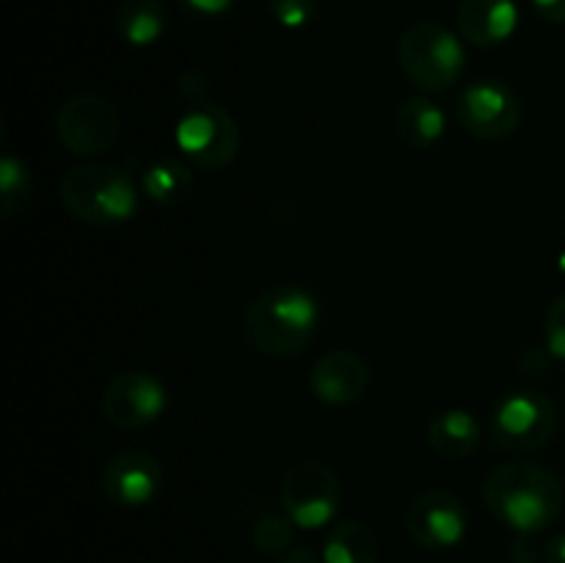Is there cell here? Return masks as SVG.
<instances>
[{
    "label": "cell",
    "instance_id": "cell-20",
    "mask_svg": "<svg viewBox=\"0 0 565 563\" xmlns=\"http://www.w3.org/2000/svg\"><path fill=\"white\" fill-rule=\"evenodd\" d=\"M33 199V177L28 166L14 155H6L0 160V208L3 219H14L31 204Z\"/></svg>",
    "mask_w": 565,
    "mask_h": 563
},
{
    "label": "cell",
    "instance_id": "cell-24",
    "mask_svg": "<svg viewBox=\"0 0 565 563\" xmlns=\"http://www.w3.org/2000/svg\"><path fill=\"white\" fill-rule=\"evenodd\" d=\"M177 88H180V94L191 105L207 103V77H204V72L199 70L185 72V75L180 77V83H177Z\"/></svg>",
    "mask_w": 565,
    "mask_h": 563
},
{
    "label": "cell",
    "instance_id": "cell-1",
    "mask_svg": "<svg viewBox=\"0 0 565 563\" xmlns=\"http://www.w3.org/2000/svg\"><path fill=\"white\" fill-rule=\"evenodd\" d=\"M483 500L497 522L513 533H541L557 522L565 502L561 478L533 461H508L483 484Z\"/></svg>",
    "mask_w": 565,
    "mask_h": 563
},
{
    "label": "cell",
    "instance_id": "cell-13",
    "mask_svg": "<svg viewBox=\"0 0 565 563\" xmlns=\"http://www.w3.org/2000/svg\"><path fill=\"white\" fill-rule=\"evenodd\" d=\"M370 368L359 353L329 351L309 370V390L320 403L348 406L367 392Z\"/></svg>",
    "mask_w": 565,
    "mask_h": 563
},
{
    "label": "cell",
    "instance_id": "cell-26",
    "mask_svg": "<svg viewBox=\"0 0 565 563\" xmlns=\"http://www.w3.org/2000/svg\"><path fill=\"white\" fill-rule=\"evenodd\" d=\"M279 563H326V561H323V552L318 555L309 544H296L290 546L285 555H279Z\"/></svg>",
    "mask_w": 565,
    "mask_h": 563
},
{
    "label": "cell",
    "instance_id": "cell-8",
    "mask_svg": "<svg viewBox=\"0 0 565 563\" xmlns=\"http://www.w3.org/2000/svg\"><path fill=\"white\" fill-rule=\"evenodd\" d=\"M55 132L72 155H103L121 132L119 110L99 94H75L61 105Z\"/></svg>",
    "mask_w": 565,
    "mask_h": 563
},
{
    "label": "cell",
    "instance_id": "cell-18",
    "mask_svg": "<svg viewBox=\"0 0 565 563\" xmlns=\"http://www.w3.org/2000/svg\"><path fill=\"white\" fill-rule=\"evenodd\" d=\"M116 28L132 47H149L166 31V6L160 0H121Z\"/></svg>",
    "mask_w": 565,
    "mask_h": 563
},
{
    "label": "cell",
    "instance_id": "cell-15",
    "mask_svg": "<svg viewBox=\"0 0 565 563\" xmlns=\"http://www.w3.org/2000/svg\"><path fill=\"white\" fill-rule=\"evenodd\" d=\"M483 439V425L467 408H447L428 425V445L447 461H461Z\"/></svg>",
    "mask_w": 565,
    "mask_h": 563
},
{
    "label": "cell",
    "instance_id": "cell-9",
    "mask_svg": "<svg viewBox=\"0 0 565 563\" xmlns=\"http://www.w3.org/2000/svg\"><path fill=\"white\" fill-rule=\"evenodd\" d=\"M456 116L469 136L502 141L516 132L522 121V103L500 81H478L463 88L456 103Z\"/></svg>",
    "mask_w": 565,
    "mask_h": 563
},
{
    "label": "cell",
    "instance_id": "cell-21",
    "mask_svg": "<svg viewBox=\"0 0 565 563\" xmlns=\"http://www.w3.org/2000/svg\"><path fill=\"white\" fill-rule=\"evenodd\" d=\"M252 544L265 555H285L292 546V519L287 513L265 511L252 524Z\"/></svg>",
    "mask_w": 565,
    "mask_h": 563
},
{
    "label": "cell",
    "instance_id": "cell-4",
    "mask_svg": "<svg viewBox=\"0 0 565 563\" xmlns=\"http://www.w3.org/2000/svg\"><path fill=\"white\" fill-rule=\"evenodd\" d=\"M397 61L412 86L436 94L456 86L467 66V53L450 28L436 20H419L403 31Z\"/></svg>",
    "mask_w": 565,
    "mask_h": 563
},
{
    "label": "cell",
    "instance_id": "cell-10",
    "mask_svg": "<svg viewBox=\"0 0 565 563\" xmlns=\"http://www.w3.org/2000/svg\"><path fill=\"white\" fill-rule=\"evenodd\" d=\"M166 386L141 370H125L114 375L103 392V414L121 431H138L152 425L166 412Z\"/></svg>",
    "mask_w": 565,
    "mask_h": 563
},
{
    "label": "cell",
    "instance_id": "cell-5",
    "mask_svg": "<svg viewBox=\"0 0 565 563\" xmlns=\"http://www.w3.org/2000/svg\"><path fill=\"white\" fill-rule=\"evenodd\" d=\"M555 403L539 390H519L497 403L489 419V442L505 453H535L555 436Z\"/></svg>",
    "mask_w": 565,
    "mask_h": 563
},
{
    "label": "cell",
    "instance_id": "cell-29",
    "mask_svg": "<svg viewBox=\"0 0 565 563\" xmlns=\"http://www.w3.org/2000/svg\"><path fill=\"white\" fill-rule=\"evenodd\" d=\"M546 563H565V533H557L546 544Z\"/></svg>",
    "mask_w": 565,
    "mask_h": 563
},
{
    "label": "cell",
    "instance_id": "cell-28",
    "mask_svg": "<svg viewBox=\"0 0 565 563\" xmlns=\"http://www.w3.org/2000/svg\"><path fill=\"white\" fill-rule=\"evenodd\" d=\"M535 11L550 22H565V0H533Z\"/></svg>",
    "mask_w": 565,
    "mask_h": 563
},
{
    "label": "cell",
    "instance_id": "cell-19",
    "mask_svg": "<svg viewBox=\"0 0 565 563\" xmlns=\"http://www.w3.org/2000/svg\"><path fill=\"white\" fill-rule=\"evenodd\" d=\"M193 171L182 160L160 158L149 163L141 174L143 193L163 208H177L185 202L193 191Z\"/></svg>",
    "mask_w": 565,
    "mask_h": 563
},
{
    "label": "cell",
    "instance_id": "cell-25",
    "mask_svg": "<svg viewBox=\"0 0 565 563\" xmlns=\"http://www.w3.org/2000/svg\"><path fill=\"white\" fill-rule=\"evenodd\" d=\"M541 544L535 533H516L511 541V561L513 563H539Z\"/></svg>",
    "mask_w": 565,
    "mask_h": 563
},
{
    "label": "cell",
    "instance_id": "cell-22",
    "mask_svg": "<svg viewBox=\"0 0 565 563\" xmlns=\"http://www.w3.org/2000/svg\"><path fill=\"white\" fill-rule=\"evenodd\" d=\"M544 340H546V351H550L552 357L565 359V296L555 298V304L546 309Z\"/></svg>",
    "mask_w": 565,
    "mask_h": 563
},
{
    "label": "cell",
    "instance_id": "cell-7",
    "mask_svg": "<svg viewBox=\"0 0 565 563\" xmlns=\"http://www.w3.org/2000/svg\"><path fill=\"white\" fill-rule=\"evenodd\" d=\"M340 495V478L334 469L315 458L292 464L279 486L281 511L292 519L296 528L307 530H318L334 519Z\"/></svg>",
    "mask_w": 565,
    "mask_h": 563
},
{
    "label": "cell",
    "instance_id": "cell-23",
    "mask_svg": "<svg viewBox=\"0 0 565 563\" xmlns=\"http://www.w3.org/2000/svg\"><path fill=\"white\" fill-rule=\"evenodd\" d=\"M270 14L285 28H303L315 14V0H270Z\"/></svg>",
    "mask_w": 565,
    "mask_h": 563
},
{
    "label": "cell",
    "instance_id": "cell-12",
    "mask_svg": "<svg viewBox=\"0 0 565 563\" xmlns=\"http://www.w3.org/2000/svg\"><path fill=\"white\" fill-rule=\"evenodd\" d=\"M163 484L160 461L147 450H121L103 467V491L114 506L141 508L158 497Z\"/></svg>",
    "mask_w": 565,
    "mask_h": 563
},
{
    "label": "cell",
    "instance_id": "cell-3",
    "mask_svg": "<svg viewBox=\"0 0 565 563\" xmlns=\"http://www.w3.org/2000/svg\"><path fill=\"white\" fill-rule=\"evenodd\" d=\"M61 204L77 221L92 226H114L130 221L138 210L136 180L119 166L83 163L61 177Z\"/></svg>",
    "mask_w": 565,
    "mask_h": 563
},
{
    "label": "cell",
    "instance_id": "cell-2",
    "mask_svg": "<svg viewBox=\"0 0 565 563\" xmlns=\"http://www.w3.org/2000/svg\"><path fill=\"white\" fill-rule=\"evenodd\" d=\"M320 307L303 287L281 285L259 293L243 312V334L248 346L270 359H290L303 353L315 340Z\"/></svg>",
    "mask_w": 565,
    "mask_h": 563
},
{
    "label": "cell",
    "instance_id": "cell-27",
    "mask_svg": "<svg viewBox=\"0 0 565 563\" xmlns=\"http://www.w3.org/2000/svg\"><path fill=\"white\" fill-rule=\"evenodd\" d=\"M188 9L199 11V14H224V11L232 9L235 0H182Z\"/></svg>",
    "mask_w": 565,
    "mask_h": 563
},
{
    "label": "cell",
    "instance_id": "cell-14",
    "mask_svg": "<svg viewBox=\"0 0 565 563\" xmlns=\"http://www.w3.org/2000/svg\"><path fill=\"white\" fill-rule=\"evenodd\" d=\"M516 25V0H461L458 6V31L478 47H497L508 42Z\"/></svg>",
    "mask_w": 565,
    "mask_h": 563
},
{
    "label": "cell",
    "instance_id": "cell-11",
    "mask_svg": "<svg viewBox=\"0 0 565 563\" xmlns=\"http://www.w3.org/2000/svg\"><path fill=\"white\" fill-rule=\"evenodd\" d=\"M406 528L414 544L425 550H450L467 535V508L456 491L428 489L408 506Z\"/></svg>",
    "mask_w": 565,
    "mask_h": 563
},
{
    "label": "cell",
    "instance_id": "cell-17",
    "mask_svg": "<svg viewBox=\"0 0 565 563\" xmlns=\"http://www.w3.org/2000/svg\"><path fill=\"white\" fill-rule=\"evenodd\" d=\"M326 563H379V539L364 522L348 519L334 524L323 544Z\"/></svg>",
    "mask_w": 565,
    "mask_h": 563
},
{
    "label": "cell",
    "instance_id": "cell-16",
    "mask_svg": "<svg viewBox=\"0 0 565 563\" xmlns=\"http://www.w3.org/2000/svg\"><path fill=\"white\" fill-rule=\"evenodd\" d=\"M395 130L406 147L412 149H428L445 136L447 116L434 99L428 97H412L397 108Z\"/></svg>",
    "mask_w": 565,
    "mask_h": 563
},
{
    "label": "cell",
    "instance_id": "cell-6",
    "mask_svg": "<svg viewBox=\"0 0 565 563\" xmlns=\"http://www.w3.org/2000/svg\"><path fill=\"white\" fill-rule=\"evenodd\" d=\"M174 138L182 155L204 171L226 169L241 149L237 121L232 119L230 110L213 103L188 105L177 121Z\"/></svg>",
    "mask_w": 565,
    "mask_h": 563
}]
</instances>
